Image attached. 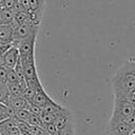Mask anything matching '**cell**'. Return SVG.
Masks as SVG:
<instances>
[{"mask_svg":"<svg viewBox=\"0 0 135 135\" xmlns=\"http://www.w3.org/2000/svg\"><path fill=\"white\" fill-rule=\"evenodd\" d=\"M111 86L114 96L127 97L135 90V74L131 71L127 62H124L112 76Z\"/></svg>","mask_w":135,"mask_h":135,"instance_id":"cell-1","label":"cell"},{"mask_svg":"<svg viewBox=\"0 0 135 135\" xmlns=\"http://www.w3.org/2000/svg\"><path fill=\"white\" fill-rule=\"evenodd\" d=\"M135 113V108L127 97L114 96L113 112L108 124H116L126 121Z\"/></svg>","mask_w":135,"mask_h":135,"instance_id":"cell-2","label":"cell"},{"mask_svg":"<svg viewBox=\"0 0 135 135\" xmlns=\"http://www.w3.org/2000/svg\"><path fill=\"white\" fill-rule=\"evenodd\" d=\"M38 30H39V25H36L32 22H25L21 25H19L18 27H16L14 30L13 33V45H16L17 43H19L20 41L27 39L34 35L38 34Z\"/></svg>","mask_w":135,"mask_h":135,"instance_id":"cell-3","label":"cell"},{"mask_svg":"<svg viewBox=\"0 0 135 135\" xmlns=\"http://www.w3.org/2000/svg\"><path fill=\"white\" fill-rule=\"evenodd\" d=\"M23 70H24V78L25 82H31L39 78L37 68H36V60H35V53L30 54L26 57H20Z\"/></svg>","mask_w":135,"mask_h":135,"instance_id":"cell-4","label":"cell"},{"mask_svg":"<svg viewBox=\"0 0 135 135\" xmlns=\"http://www.w3.org/2000/svg\"><path fill=\"white\" fill-rule=\"evenodd\" d=\"M19 58H20V55H19V50H18V47L12 44V45L4 52V54L2 55L0 61H1L6 68H8V69H14L15 65H16V63H17V61L19 60Z\"/></svg>","mask_w":135,"mask_h":135,"instance_id":"cell-5","label":"cell"},{"mask_svg":"<svg viewBox=\"0 0 135 135\" xmlns=\"http://www.w3.org/2000/svg\"><path fill=\"white\" fill-rule=\"evenodd\" d=\"M36 39H37V35H34L27 39H24L22 41H20L19 43H17L15 46L18 47L19 50V55L20 57H26L30 54L35 53V45H36Z\"/></svg>","mask_w":135,"mask_h":135,"instance_id":"cell-6","label":"cell"},{"mask_svg":"<svg viewBox=\"0 0 135 135\" xmlns=\"http://www.w3.org/2000/svg\"><path fill=\"white\" fill-rule=\"evenodd\" d=\"M0 133L2 135H21L15 117L9 118L0 123Z\"/></svg>","mask_w":135,"mask_h":135,"instance_id":"cell-7","label":"cell"},{"mask_svg":"<svg viewBox=\"0 0 135 135\" xmlns=\"http://www.w3.org/2000/svg\"><path fill=\"white\" fill-rule=\"evenodd\" d=\"M51 101H53V99H52V98L49 96V94L45 92L44 88L41 86V88H39V89L37 90L36 95L34 96V98H33V100L31 101V103H33V104H35V105H37V107H39V108L42 109L46 103H49V102H51Z\"/></svg>","mask_w":135,"mask_h":135,"instance_id":"cell-8","label":"cell"},{"mask_svg":"<svg viewBox=\"0 0 135 135\" xmlns=\"http://www.w3.org/2000/svg\"><path fill=\"white\" fill-rule=\"evenodd\" d=\"M14 30L9 24L0 25V41L3 45H11L13 43Z\"/></svg>","mask_w":135,"mask_h":135,"instance_id":"cell-9","label":"cell"},{"mask_svg":"<svg viewBox=\"0 0 135 135\" xmlns=\"http://www.w3.org/2000/svg\"><path fill=\"white\" fill-rule=\"evenodd\" d=\"M28 105H30V102L22 96L12 97L8 102V107H11L14 111H18L21 109H28Z\"/></svg>","mask_w":135,"mask_h":135,"instance_id":"cell-10","label":"cell"},{"mask_svg":"<svg viewBox=\"0 0 135 135\" xmlns=\"http://www.w3.org/2000/svg\"><path fill=\"white\" fill-rule=\"evenodd\" d=\"M11 98H12V96L9 94L7 83L0 81V103L8 105V102H9Z\"/></svg>","mask_w":135,"mask_h":135,"instance_id":"cell-11","label":"cell"},{"mask_svg":"<svg viewBox=\"0 0 135 135\" xmlns=\"http://www.w3.org/2000/svg\"><path fill=\"white\" fill-rule=\"evenodd\" d=\"M14 116H15V111L11 107L0 103V123L9 118H13Z\"/></svg>","mask_w":135,"mask_h":135,"instance_id":"cell-12","label":"cell"},{"mask_svg":"<svg viewBox=\"0 0 135 135\" xmlns=\"http://www.w3.org/2000/svg\"><path fill=\"white\" fill-rule=\"evenodd\" d=\"M32 113L27 110V109H21V110H18V111H15V118L17 120H20V121H24V122H27L28 118L31 117Z\"/></svg>","mask_w":135,"mask_h":135,"instance_id":"cell-13","label":"cell"},{"mask_svg":"<svg viewBox=\"0 0 135 135\" xmlns=\"http://www.w3.org/2000/svg\"><path fill=\"white\" fill-rule=\"evenodd\" d=\"M14 71L16 72L20 82H25V78H24V70H23V66H22V63H21V60L19 58V60L17 61L15 68H14Z\"/></svg>","mask_w":135,"mask_h":135,"instance_id":"cell-14","label":"cell"},{"mask_svg":"<svg viewBox=\"0 0 135 135\" xmlns=\"http://www.w3.org/2000/svg\"><path fill=\"white\" fill-rule=\"evenodd\" d=\"M27 123H28L30 126L38 127V128H41V129H43V128H44V124L42 123L40 116L35 115V114H32V115H31V117H30V118H28V120H27Z\"/></svg>","mask_w":135,"mask_h":135,"instance_id":"cell-15","label":"cell"},{"mask_svg":"<svg viewBox=\"0 0 135 135\" xmlns=\"http://www.w3.org/2000/svg\"><path fill=\"white\" fill-rule=\"evenodd\" d=\"M40 118H41V121L42 123L45 126V124H50V123H54L56 117L53 115V114H50V113H44L42 112V114L40 115Z\"/></svg>","mask_w":135,"mask_h":135,"instance_id":"cell-16","label":"cell"},{"mask_svg":"<svg viewBox=\"0 0 135 135\" xmlns=\"http://www.w3.org/2000/svg\"><path fill=\"white\" fill-rule=\"evenodd\" d=\"M6 83H16V82H20L16 72L14 71V69H9L8 70V73H7V76H6Z\"/></svg>","mask_w":135,"mask_h":135,"instance_id":"cell-17","label":"cell"},{"mask_svg":"<svg viewBox=\"0 0 135 135\" xmlns=\"http://www.w3.org/2000/svg\"><path fill=\"white\" fill-rule=\"evenodd\" d=\"M43 131L47 134V135H58V129L56 128V126L54 123H50V124H45L43 128Z\"/></svg>","mask_w":135,"mask_h":135,"instance_id":"cell-18","label":"cell"},{"mask_svg":"<svg viewBox=\"0 0 135 135\" xmlns=\"http://www.w3.org/2000/svg\"><path fill=\"white\" fill-rule=\"evenodd\" d=\"M8 68H6L1 61H0V81L1 82H5L6 81V76L8 73Z\"/></svg>","mask_w":135,"mask_h":135,"instance_id":"cell-19","label":"cell"},{"mask_svg":"<svg viewBox=\"0 0 135 135\" xmlns=\"http://www.w3.org/2000/svg\"><path fill=\"white\" fill-rule=\"evenodd\" d=\"M22 9L26 13H30V0H18Z\"/></svg>","mask_w":135,"mask_h":135,"instance_id":"cell-20","label":"cell"},{"mask_svg":"<svg viewBox=\"0 0 135 135\" xmlns=\"http://www.w3.org/2000/svg\"><path fill=\"white\" fill-rule=\"evenodd\" d=\"M127 135H135V124L134 126H131V128L129 129Z\"/></svg>","mask_w":135,"mask_h":135,"instance_id":"cell-21","label":"cell"},{"mask_svg":"<svg viewBox=\"0 0 135 135\" xmlns=\"http://www.w3.org/2000/svg\"><path fill=\"white\" fill-rule=\"evenodd\" d=\"M11 45H6V46H0V59H1V57H2V55L4 54V52Z\"/></svg>","mask_w":135,"mask_h":135,"instance_id":"cell-22","label":"cell"},{"mask_svg":"<svg viewBox=\"0 0 135 135\" xmlns=\"http://www.w3.org/2000/svg\"><path fill=\"white\" fill-rule=\"evenodd\" d=\"M3 7H4V6H3V5H1V4H0V12H1V11H2V8H3Z\"/></svg>","mask_w":135,"mask_h":135,"instance_id":"cell-23","label":"cell"},{"mask_svg":"<svg viewBox=\"0 0 135 135\" xmlns=\"http://www.w3.org/2000/svg\"><path fill=\"white\" fill-rule=\"evenodd\" d=\"M0 135H2V134H1V133H0Z\"/></svg>","mask_w":135,"mask_h":135,"instance_id":"cell-24","label":"cell"}]
</instances>
